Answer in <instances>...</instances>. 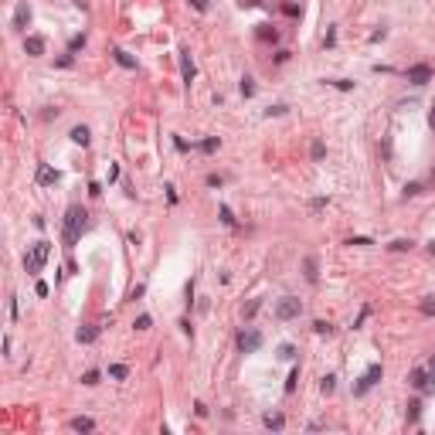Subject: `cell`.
I'll list each match as a JSON object with an SVG mask.
<instances>
[{
  "mask_svg": "<svg viewBox=\"0 0 435 435\" xmlns=\"http://www.w3.org/2000/svg\"><path fill=\"white\" fill-rule=\"evenodd\" d=\"M89 228V211L82 204H71L61 218V241H65V248H75V241L82 238V231Z\"/></svg>",
  "mask_w": 435,
  "mask_h": 435,
  "instance_id": "6da1fadb",
  "label": "cell"
},
{
  "mask_svg": "<svg viewBox=\"0 0 435 435\" xmlns=\"http://www.w3.org/2000/svg\"><path fill=\"white\" fill-rule=\"evenodd\" d=\"M51 259V241H34L31 248H27V255H24V272L27 275H38L41 269H45V262Z\"/></svg>",
  "mask_w": 435,
  "mask_h": 435,
  "instance_id": "7a4b0ae2",
  "label": "cell"
},
{
  "mask_svg": "<svg viewBox=\"0 0 435 435\" xmlns=\"http://www.w3.org/2000/svg\"><path fill=\"white\" fill-rule=\"evenodd\" d=\"M408 384L422 394H435V378L428 374V367H412L408 371Z\"/></svg>",
  "mask_w": 435,
  "mask_h": 435,
  "instance_id": "3957f363",
  "label": "cell"
},
{
  "mask_svg": "<svg viewBox=\"0 0 435 435\" xmlns=\"http://www.w3.org/2000/svg\"><path fill=\"white\" fill-rule=\"evenodd\" d=\"M381 378H384V367H381V364H371V367L364 371V374H360V381L354 384V394H357V398H364V394H367L371 388H374V384H378Z\"/></svg>",
  "mask_w": 435,
  "mask_h": 435,
  "instance_id": "277c9868",
  "label": "cell"
},
{
  "mask_svg": "<svg viewBox=\"0 0 435 435\" xmlns=\"http://www.w3.org/2000/svg\"><path fill=\"white\" fill-rule=\"evenodd\" d=\"M299 313H303V303H299L296 296H282L279 303H275V320H296Z\"/></svg>",
  "mask_w": 435,
  "mask_h": 435,
  "instance_id": "5b68a950",
  "label": "cell"
},
{
  "mask_svg": "<svg viewBox=\"0 0 435 435\" xmlns=\"http://www.w3.org/2000/svg\"><path fill=\"white\" fill-rule=\"evenodd\" d=\"M235 344H238L241 354H255V350L262 347V333L255 330V327H245V330L238 333V340H235Z\"/></svg>",
  "mask_w": 435,
  "mask_h": 435,
  "instance_id": "8992f818",
  "label": "cell"
},
{
  "mask_svg": "<svg viewBox=\"0 0 435 435\" xmlns=\"http://www.w3.org/2000/svg\"><path fill=\"white\" fill-rule=\"evenodd\" d=\"M405 79L412 82V85H428V82H432V65L418 61V65H412V68H405Z\"/></svg>",
  "mask_w": 435,
  "mask_h": 435,
  "instance_id": "52a82bcc",
  "label": "cell"
},
{
  "mask_svg": "<svg viewBox=\"0 0 435 435\" xmlns=\"http://www.w3.org/2000/svg\"><path fill=\"white\" fill-rule=\"evenodd\" d=\"M27 24H31V7H27V0H21V4L14 7L11 27H14V31H27Z\"/></svg>",
  "mask_w": 435,
  "mask_h": 435,
  "instance_id": "ba28073f",
  "label": "cell"
},
{
  "mask_svg": "<svg viewBox=\"0 0 435 435\" xmlns=\"http://www.w3.org/2000/svg\"><path fill=\"white\" fill-rule=\"evenodd\" d=\"M45 48H48L45 34H27V38H24V51H27L31 58H41V55H45Z\"/></svg>",
  "mask_w": 435,
  "mask_h": 435,
  "instance_id": "9c48e42d",
  "label": "cell"
},
{
  "mask_svg": "<svg viewBox=\"0 0 435 435\" xmlns=\"http://www.w3.org/2000/svg\"><path fill=\"white\" fill-rule=\"evenodd\" d=\"M38 184H41V187H51V184H58L61 180V173L55 170V167H48V163H41V167H38V177H34Z\"/></svg>",
  "mask_w": 435,
  "mask_h": 435,
  "instance_id": "30bf717a",
  "label": "cell"
},
{
  "mask_svg": "<svg viewBox=\"0 0 435 435\" xmlns=\"http://www.w3.org/2000/svg\"><path fill=\"white\" fill-rule=\"evenodd\" d=\"M262 425L269 428V432H282V428H286V415H282V412H265L262 415Z\"/></svg>",
  "mask_w": 435,
  "mask_h": 435,
  "instance_id": "8fae6325",
  "label": "cell"
},
{
  "mask_svg": "<svg viewBox=\"0 0 435 435\" xmlns=\"http://www.w3.org/2000/svg\"><path fill=\"white\" fill-rule=\"evenodd\" d=\"M113 61L119 65V68H129V71H136V58L129 55V51H123V48H113Z\"/></svg>",
  "mask_w": 435,
  "mask_h": 435,
  "instance_id": "7c38bea8",
  "label": "cell"
},
{
  "mask_svg": "<svg viewBox=\"0 0 435 435\" xmlns=\"http://www.w3.org/2000/svg\"><path fill=\"white\" fill-rule=\"evenodd\" d=\"M99 333H102V327L89 323V327H82V330L75 333V340H79V344H95V340H99Z\"/></svg>",
  "mask_w": 435,
  "mask_h": 435,
  "instance_id": "4fadbf2b",
  "label": "cell"
},
{
  "mask_svg": "<svg viewBox=\"0 0 435 435\" xmlns=\"http://www.w3.org/2000/svg\"><path fill=\"white\" fill-rule=\"evenodd\" d=\"M180 71H184V82L191 85V82H194V75H197L194 61H191V51H180Z\"/></svg>",
  "mask_w": 435,
  "mask_h": 435,
  "instance_id": "5bb4252c",
  "label": "cell"
},
{
  "mask_svg": "<svg viewBox=\"0 0 435 435\" xmlns=\"http://www.w3.org/2000/svg\"><path fill=\"white\" fill-rule=\"evenodd\" d=\"M68 428H71V432H95V422L85 418V415H75V418L68 422Z\"/></svg>",
  "mask_w": 435,
  "mask_h": 435,
  "instance_id": "9a60e30c",
  "label": "cell"
},
{
  "mask_svg": "<svg viewBox=\"0 0 435 435\" xmlns=\"http://www.w3.org/2000/svg\"><path fill=\"white\" fill-rule=\"evenodd\" d=\"M71 136V143H75V147H89V139H92V133H89V126H75L68 133Z\"/></svg>",
  "mask_w": 435,
  "mask_h": 435,
  "instance_id": "2e32d148",
  "label": "cell"
},
{
  "mask_svg": "<svg viewBox=\"0 0 435 435\" xmlns=\"http://www.w3.org/2000/svg\"><path fill=\"white\" fill-rule=\"evenodd\" d=\"M255 38H259V41H275V38H279V31H275V27H269V24H259V27H255Z\"/></svg>",
  "mask_w": 435,
  "mask_h": 435,
  "instance_id": "e0dca14e",
  "label": "cell"
},
{
  "mask_svg": "<svg viewBox=\"0 0 435 435\" xmlns=\"http://www.w3.org/2000/svg\"><path fill=\"white\" fill-rule=\"evenodd\" d=\"M412 248H415L412 238H394V241L388 245V252H412Z\"/></svg>",
  "mask_w": 435,
  "mask_h": 435,
  "instance_id": "ac0fdd59",
  "label": "cell"
},
{
  "mask_svg": "<svg viewBox=\"0 0 435 435\" xmlns=\"http://www.w3.org/2000/svg\"><path fill=\"white\" fill-rule=\"evenodd\" d=\"M303 269H306V279H309V282H316V275H320V272H316V269H320V265H316V255H306Z\"/></svg>",
  "mask_w": 435,
  "mask_h": 435,
  "instance_id": "d6986e66",
  "label": "cell"
},
{
  "mask_svg": "<svg viewBox=\"0 0 435 435\" xmlns=\"http://www.w3.org/2000/svg\"><path fill=\"white\" fill-rule=\"evenodd\" d=\"M109 378H113V381H126L129 378V367L126 364H109Z\"/></svg>",
  "mask_w": 435,
  "mask_h": 435,
  "instance_id": "ffe728a7",
  "label": "cell"
},
{
  "mask_svg": "<svg viewBox=\"0 0 435 435\" xmlns=\"http://www.w3.org/2000/svg\"><path fill=\"white\" fill-rule=\"evenodd\" d=\"M418 418H422V401H418V398H412V401H408V422L415 425Z\"/></svg>",
  "mask_w": 435,
  "mask_h": 435,
  "instance_id": "44dd1931",
  "label": "cell"
},
{
  "mask_svg": "<svg viewBox=\"0 0 435 435\" xmlns=\"http://www.w3.org/2000/svg\"><path fill=\"white\" fill-rule=\"evenodd\" d=\"M418 313H422V316H435V296H425L422 303H418Z\"/></svg>",
  "mask_w": 435,
  "mask_h": 435,
  "instance_id": "7402d4cb",
  "label": "cell"
},
{
  "mask_svg": "<svg viewBox=\"0 0 435 435\" xmlns=\"http://www.w3.org/2000/svg\"><path fill=\"white\" fill-rule=\"evenodd\" d=\"M320 391L323 394H333V391H337V378H333V374H323L320 378Z\"/></svg>",
  "mask_w": 435,
  "mask_h": 435,
  "instance_id": "603a6c76",
  "label": "cell"
},
{
  "mask_svg": "<svg viewBox=\"0 0 435 435\" xmlns=\"http://www.w3.org/2000/svg\"><path fill=\"white\" fill-rule=\"evenodd\" d=\"M218 218H221V225L235 228V214H231V207H228V204H221V207H218Z\"/></svg>",
  "mask_w": 435,
  "mask_h": 435,
  "instance_id": "cb8c5ba5",
  "label": "cell"
},
{
  "mask_svg": "<svg viewBox=\"0 0 435 435\" xmlns=\"http://www.w3.org/2000/svg\"><path fill=\"white\" fill-rule=\"evenodd\" d=\"M218 147H221V139H218V136H207V139H201V143H197V150H204V153H214Z\"/></svg>",
  "mask_w": 435,
  "mask_h": 435,
  "instance_id": "d4e9b609",
  "label": "cell"
},
{
  "mask_svg": "<svg viewBox=\"0 0 435 435\" xmlns=\"http://www.w3.org/2000/svg\"><path fill=\"white\" fill-rule=\"evenodd\" d=\"M309 157H313V160H323V157H327V147H323L320 139H313V147H309Z\"/></svg>",
  "mask_w": 435,
  "mask_h": 435,
  "instance_id": "484cf974",
  "label": "cell"
},
{
  "mask_svg": "<svg viewBox=\"0 0 435 435\" xmlns=\"http://www.w3.org/2000/svg\"><path fill=\"white\" fill-rule=\"evenodd\" d=\"M99 378H102L99 371H85V374H82V384H85V388H95V384H99Z\"/></svg>",
  "mask_w": 435,
  "mask_h": 435,
  "instance_id": "4316f807",
  "label": "cell"
},
{
  "mask_svg": "<svg viewBox=\"0 0 435 435\" xmlns=\"http://www.w3.org/2000/svg\"><path fill=\"white\" fill-rule=\"evenodd\" d=\"M275 354H279V360H293V357H296V347H293V344H282Z\"/></svg>",
  "mask_w": 435,
  "mask_h": 435,
  "instance_id": "83f0119b",
  "label": "cell"
},
{
  "mask_svg": "<svg viewBox=\"0 0 435 435\" xmlns=\"http://www.w3.org/2000/svg\"><path fill=\"white\" fill-rule=\"evenodd\" d=\"M313 333H320V337H330V333H333V327H330L327 320H316V323H313Z\"/></svg>",
  "mask_w": 435,
  "mask_h": 435,
  "instance_id": "f1b7e54d",
  "label": "cell"
},
{
  "mask_svg": "<svg viewBox=\"0 0 435 435\" xmlns=\"http://www.w3.org/2000/svg\"><path fill=\"white\" fill-rule=\"evenodd\" d=\"M327 85H333V89H340V92H350V89H354V82H347V79H330Z\"/></svg>",
  "mask_w": 435,
  "mask_h": 435,
  "instance_id": "f546056e",
  "label": "cell"
},
{
  "mask_svg": "<svg viewBox=\"0 0 435 435\" xmlns=\"http://www.w3.org/2000/svg\"><path fill=\"white\" fill-rule=\"evenodd\" d=\"M296 381H299V367H293V371H289V381H286V394L296 391Z\"/></svg>",
  "mask_w": 435,
  "mask_h": 435,
  "instance_id": "4dcf8cb0",
  "label": "cell"
},
{
  "mask_svg": "<svg viewBox=\"0 0 435 435\" xmlns=\"http://www.w3.org/2000/svg\"><path fill=\"white\" fill-rule=\"evenodd\" d=\"M82 48H85V34H75V38L68 41V51L75 55V51H82Z\"/></svg>",
  "mask_w": 435,
  "mask_h": 435,
  "instance_id": "1f68e13d",
  "label": "cell"
},
{
  "mask_svg": "<svg viewBox=\"0 0 435 435\" xmlns=\"http://www.w3.org/2000/svg\"><path fill=\"white\" fill-rule=\"evenodd\" d=\"M418 194H422V184H418V180L405 184V197H418Z\"/></svg>",
  "mask_w": 435,
  "mask_h": 435,
  "instance_id": "d6a6232c",
  "label": "cell"
},
{
  "mask_svg": "<svg viewBox=\"0 0 435 435\" xmlns=\"http://www.w3.org/2000/svg\"><path fill=\"white\" fill-rule=\"evenodd\" d=\"M286 113H289V105H282V102H279V105H269V109H265V116H269V119H272V116H286Z\"/></svg>",
  "mask_w": 435,
  "mask_h": 435,
  "instance_id": "836d02e7",
  "label": "cell"
},
{
  "mask_svg": "<svg viewBox=\"0 0 435 435\" xmlns=\"http://www.w3.org/2000/svg\"><path fill=\"white\" fill-rule=\"evenodd\" d=\"M133 327H136V330H150V327H153V316H147V313H143V316H136V323H133Z\"/></svg>",
  "mask_w": 435,
  "mask_h": 435,
  "instance_id": "e575fe53",
  "label": "cell"
},
{
  "mask_svg": "<svg viewBox=\"0 0 435 435\" xmlns=\"http://www.w3.org/2000/svg\"><path fill=\"white\" fill-rule=\"evenodd\" d=\"M241 95H245V99H248V95H255V85H252V79H248V75L241 79Z\"/></svg>",
  "mask_w": 435,
  "mask_h": 435,
  "instance_id": "d590c367",
  "label": "cell"
},
{
  "mask_svg": "<svg viewBox=\"0 0 435 435\" xmlns=\"http://www.w3.org/2000/svg\"><path fill=\"white\" fill-rule=\"evenodd\" d=\"M282 11H286L289 17H299V14H303V7H299V4H293V0H289V4H282Z\"/></svg>",
  "mask_w": 435,
  "mask_h": 435,
  "instance_id": "8d00e7d4",
  "label": "cell"
},
{
  "mask_svg": "<svg viewBox=\"0 0 435 435\" xmlns=\"http://www.w3.org/2000/svg\"><path fill=\"white\" fill-rule=\"evenodd\" d=\"M259 306H262V303H259V299H252V303H248V306H245V320H252L255 313H259Z\"/></svg>",
  "mask_w": 435,
  "mask_h": 435,
  "instance_id": "74e56055",
  "label": "cell"
},
{
  "mask_svg": "<svg viewBox=\"0 0 435 435\" xmlns=\"http://www.w3.org/2000/svg\"><path fill=\"white\" fill-rule=\"evenodd\" d=\"M184 303H187V306L194 303V279H191V282H187V289H184Z\"/></svg>",
  "mask_w": 435,
  "mask_h": 435,
  "instance_id": "f35d334b",
  "label": "cell"
},
{
  "mask_svg": "<svg viewBox=\"0 0 435 435\" xmlns=\"http://www.w3.org/2000/svg\"><path fill=\"white\" fill-rule=\"evenodd\" d=\"M221 184H225L221 173H207V187H221Z\"/></svg>",
  "mask_w": 435,
  "mask_h": 435,
  "instance_id": "ab89813d",
  "label": "cell"
},
{
  "mask_svg": "<svg viewBox=\"0 0 435 435\" xmlns=\"http://www.w3.org/2000/svg\"><path fill=\"white\" fill-rule=\"evenodd\" d=\"M333 45H337V31L330 27V31H327V38H323V48H333Z\"/></svg>",
  "mask_w": 435,
  "mask_h": 435,
  "instance_id": "60d3db41",
  "label": "cell"
},
{
  "mask_svg": "<svg viewBox=\"0 0 435 435\" xmlns=\"http://www.w3.org/2000/svg\"><path fill=\"white\" fill-rule=\"evenodd\" d=\"M71 61H75V58H71V51H68V55L58 58V68H71Z\"/></svg>",
  "mask_w": 435,
  "mask_h": 435,
  "instance_id": "b9f144b4",
  "label": "cell"
},
{
  "mask_svg": "<svg viewBox=\"0 0 435 435\" xmlns=\"http://www.w3.org/2000/svg\"><path fill=\"white\" fill-rule=\"evenodd\" d=\"M309 207H313V211H323V207H327V197H313Z\"/></svg>",
  "mask_w": 435,
  "mask_h": 435,
  "instance_id": "7bdbcfd3",
  "label": "cell"
},
{
  "mask_svg": "<svg viewBox=\"0 0 435 435\" xmlns=\"http://www.w3.org/2000/svg\"><path fill=\"white\" fill-rule=\"evenodd\" d=\"M194 415H197V418H207V408H204V401H197V405H194Z\"/></svg>",
  "mask_w": 435,
  "mask_h": 435,
  "instance_id": "ee69618b",
  "label": "cell"
},
{
  "mask_svg": "<svg viewBox=\"0 0 435 435\" xmlns=\"http://www.w3.org/2000/svg\"><path fill=\"white\" fill-rule=\"evenodd\" d=\"M143 293H147V286L139 282V286H133V293H129V299H139V296H143Z\"/></svg>",
  "mask_w": 435,
  "mask_h": 435,
  "instance_id": "f6af8a7d",
  "label": "cell"
},
{
  "mask_svg": "<svg viewBox=\"0 0 435 435\" xmlns=\"http://www.w3.org/2000/svg\"><path fill=\"white\" fill-rule=\"evenodd\" d=\"M191 7H194V11H201V14H204V11H207V0H191Z\"/></svg>",
  "mask_w": 435,
  "mask_h": 435,
  "instance_id": "bcb514c9",
  "label": "cell"
},
{
  "mask_svg": "<svg viewBox=\"0 0 435 435\" xmlns=\"http://www.w3.org/2000/svg\"><path fill=\"white\" fill-rule=\"evenodd\" d=\"M367 316H371V306H364V309H360V316H357V323H354V327H360V323H364Z\"/></svg>",
  "mask_w": 435,
  "mask_h": 435,
  "instance_id": "7dc6e473",
  "label": "cell"
},
{
  "mask_svg": "<svg viewBox=\"0 0 435 435\" xmlns=\"http://www.w3.org/2000/svg\"><path fill=\"white\" fill-rule=\"evenodd\" d=\"M347 245H374V241H371V238H360V235H357V238H350Z\"/></svg>",
  "mask_w": 435,
  "mask_h": 435,
  "instance_id": "c3c4849f",
  "label": "cell"
},
{
  "mask_svg": "<svg viewBox=\"0 0 435 435\" xmlns=\"http://www.w3.org/2000/svg\"><path fill=\"white\" fill-rule=\"evenodd\" d=\"M425 367H428V374H432V378H435V354L428 357V364H425Z\"/></svg>",
  "mask_w": 435,
  "mask_h": 435,
  "instance_id": "681fc988",
  "label": "cell"
},
{
  "mask_svg": "<svg viewBox=\"0 0 435 435\" xmlns=\"http://www.w3.org/2000/svg\"><path fill=\"white\" fill-rule=\"evenodd\" d=\"M428 126H432V133H435V105H432V113H428Z\"/></svg>",
  "mask_w": 435,
  "mask_h": 435,
  "instance_id": "f907efd6",
  "label": "cell"
}]
</instances>
